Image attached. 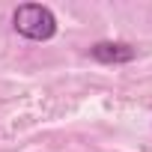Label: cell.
Listing matches in <instances>:
<instances>
[{"instance_id": "1", "label": "cell", "mask_w": 152, "mask_h": 152, "mask_svg": "<svg viewBox=\"0 0 152 152\" xmlns=\"http://www.w3.org/2000/svg\"><path fill=\"white\" fill-rule=\"evenodd\" d=\"M12 27L18 36H24L30 42H48L57 33V18L42 3H21L12 15Z\"/></svg>"}, {"instance_id": "2", "label": "cell", "mask_w": 152, "mask_h": 152, "mask_svg": "<svg viewBox=\"0 0 152 152\" xmlns=\"http://www.w3.org/2000/svg\"><path fill=\"white\" fill-rule=\"evenodd\" d=\"M90 57L107 66H119V63H131L137 57V48L128 42H96L90 48Z\"/></svg>"}]
</instances>
